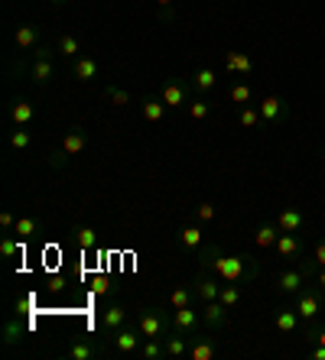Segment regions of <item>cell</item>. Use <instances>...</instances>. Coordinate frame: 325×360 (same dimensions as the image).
<instances>
[{
    "label": "cell",
    "instance_id": "cell-29",
    "mask_svg": "<svg viewBox=\"0 0 325 360\" xmlns=\"http://www.w3.org/2000/svg\"><path fill=\"white\" fill-rule=\"evenodd\" d=\"M221 305H228V309H238L241 302H244V286L241 283H228V286H221Z\"/></svg>",
    "mask_w": 325,
    "mask_h": 360
},
{
    "label": "cell",
    "instance_id": "cell-1",
    "mask_svg": "<svg viewBox=\"0 0 325 360\" xmlns=\"http://www.w3.org/2000/svg\"><path fill=\"white\" fill-rule=\"evenodd\" d=\"M199 263H202V270L215 273L221 283H241V286H248V283H254L261 276V263L254 260V257H225L215 244H205L199 250Z\"/></svg>",
    "mask_w": 325,
    "mask_h": 360
},
{
    "label": "cell",
    "instance_id": "cell-50",
    "mask_svg": "<svg viewBox=\"0 0 325 360\" xmlns=\"http://www.w3.org/2000/svg\"><path fill=\"white\" fill-rule=\"evenodd\" d=\"M49 3H56V7H59V3H65V0H49Z\"/></svg>",
    "mask_w": 325,
    "mask_h": 360
},
{
    "label": "cell",
    "instance_id": "cell-10",
    "mask_svg": "<svg viewBox=\"0 0 325 360\" xmlns=\"http://www.w3.org/2000/svg\"><path fill=\"white\" fill-rule=\"evenodd\" d=\"M221 65H225L228 75H238V78H248V75H254V59H250L248 52H225L221 55Z\"/></svg>",
    "mask_w": 325,
    "mask_h": 360
},
{
    "label": "cell",
    "instance_id": "cell-36",
    "mask_svg": "<svg viewBox=\"0 0 325 360\" xmlns=\"http://www.w3.org/2000/svg\"><path fill=\"white\" fill-rule=\"evenodd\" d=\"M208 114H212V104H208L205 98H192V101H189V117H192V120H205Z\"/></svg>",
    "mask_w": 325,
    "mask_h": 360
},
{
    "label": "cell",
    "instance_id": "cell-27",
    "mask_svg": "<svg viewBox=\"0 0 325 360\" xmlns=\"http://www.w3.org/2000/svg\"><path fill=\"white\" fill-rule=\"evenodd\" d=\"M143 360H162L166 357V344H162V337H143V344L137 350Z\"/></svg>",
    "mask_w": 325,
    "mask_h": 360
},
{
    "label": "cell",
    "instance_id": "cell-21",
    "mask_svg": "<svg viewBox=\"0 0 325 360\" xmlns=\"http://www.w3.org/2000/svg\"><path fill=\"white\" fill-rule=\"evenodd\" d=\"M228 101H231V104H238V107L254 104V85H250L248 78H238L234 85L228 88Z\"/></svg>",
    "mask_w": 325,
    "mask_h": 360
},
{
    "label": "cell",
    "instance_id": "cell-34",
    "mask_svg": "<svg viewBox=\"0 0 325 360\" xmlns=\"http://www.w3.org/2000/svg\"><path fill=\"white\" fill-rule=\"evenodd\" d=\"M39 231V221L36 218H16V224H13V234L20 237V240H29V237H36Z\"/></svg>",
    "mask_w": 325,
    "mask_h": 360
},
{
    "label": "cell",
    "instance_id": "cell-5",
    "mask_svg": "<svg viewBox=\"0 0 325 360\" xmlns=\"http://www.w3.org/2000/svg\"><path fill=\"white\" fill-rule=\"evenodd\" d=\"M257 111H261L263 127H276V124H283V120L289 117V101L270 94V98H263L261 104H257Z\"/></svg>",
    "mask_w": 325,
    "mask_h": 360
},
{
    "label": "cell",
    "instance_id": "cell-32",
    "mask_svg": "<svg viewBox=\"0 0 325 360\" xmlns=\"http://www.w3.org/2000/svg\"><path fill=\"white\" fill-rule=\"evenodd\" d=\"M56 52L65 55V59H78V55H82V42H78L75 36H69V33H65V36L56 39Z\"/></svg>",
    "mask_w": 325,
    "mask_h": 360
},
{
    "label": "cell",
    "instance_id": "cell-13",
    "mask_svg": "<svg viewBox=\"0 0 325 360\" xmlns=\"http://www.w3.org/2000/svg\"><path fill=\"white\" fill-rule=\"evenodd\" d=\"M274 221L283 234H300L302 227H306V211H302V208H283Z\"/></svg>",
    "mask_w": 325,
    "mask_h": 360
},
{
    "label": "cell",
    "instance_id": "cell-44",
    "mask_svg": "<svg viewBox=\"0 0 325 360\" xmlns=\"http://www.w3.org/2000/svg\"><path fill=\"white\" fill-rule=\"evenodd\" d=\"M46 286H49V292H62V289H65V276H52Z\"/></svg>",
    "mask_w": 325,
    "mask_h": 360
},
{
    "label": "cell",
    "instance_id": "cell-49",
    "mask_svg": "<svg viewBox=\"0 0 325 360\" xmlns=\"http://www.w3.org/2000/svg\"><path fill=\"white\" fill-rule=\"evenodd\" d=\"M156 3H160V7H169V3H176V0H156Z\"/></svg>",
    "mask_w": 325,
    "mask_h": 360
},
{
    "label": "cell",
    "instance_id": "cell-25",
    "mask_svg": "<svg viewBox=\"0 0 325 360\" xmlns=\"http://www.w3.org/2000/svg\"><path fill=\"white\" fill-rule=\"evenodd\" d=\"M166 111H169V104H166L162 98H147L143 101V107H140L143 120H150V124H160L162 117H166Z\"/></svg>",
    "mask_w": 325,
    "mask_h": 360
},
{
    "label": "cell",
    "instance_id": "cell-51",
    "mask_svg": "<svg viewBox=\"0 0 325 360\" xmlns=\"http://www.w3.org/2000/svg\"><path fill=\"white\" fill-rule=\"evenodd\" d=\"M322 169H325V156H322Z\"/></svg>",
    "mask_w": 325,
    "mask_h": 360
},
{
    "label": "cell",
    "instance_id": "cell-48",
    "mask_svg": "<svg viewBox=\"0 0 325 360\" xmlns=\"http://www.w3.org/2000/svg\"><path fill=\"white\" fill-rule=\"evenodd\" d=\"M315 286H319V289H322V292H325V266H322V270H319V273H315Z\"/></svg>",
    "mask_w": 325,
    "mask_h": 360
},
{
    "label": "cell",
    "instance_id": "cell-3",
    "mask_svg": "<svg viewBox=\"0 0 325 360\" xmlns=\"http://www.w3.org/2000/svg\"><path fill=\"white\" fill-rule=\"evenodd\" d=\"M293 309L300 311V318H302L306 324L315 322V318H319V311H325L322 289H319V286H309V283H306V286H302L300 292L293 296Z\"/></svg>",
    "mask_w": 325,
    "mask_h": 360
},
{
    "label": "cell",
    "instance_id": "cell-42",
    "mask_svg": "<svg viewBox=\"0 0 325 360\" xmlns=\"http://www.w3.org/2000/svg\"><path fill=\"white\" fill-rule=\"evenodd\" d=\"M33 309H36V296H33V292H29V296H20V298H16V311H20V315H29Z\"/></svg>",
    "mask_w": 325,
    "mask_h": 360
},
{
    "label": "cell",
    "instance_id": "cell-35",
    "mask_svg": "<svg viewBox=\"0 0 325 360\" xmlns=\"http://www.w3.org/2000/svg\"><path fill=\"white\" fill-rule=\"evenodd\" d=\"M75 244L82 250H95V247H98V231H91V227H78V231H75Z\"/></svg>",
    "mask_w": 325,
    "mask_h": 360
},
{
    "label": "cell",
    "instance_id": "cell-4",
    "mask_svg": "<svg viewBox=\"0 0 325 360\" xmlns=\"http://www.w3.org/2000/svg\"><path fill=\"white\" fill-rule=\"evenodd\" d=\"M202 328H205V322H202V309H195V305L173 309V331H179V335H186V337H195Z\"/></svg>",
    "mask_w": 325,
    "mask_h": 360
},
{
    "label": "cell",
    "instance_id": "cell-41",
    "mask_svg": "<svg viewBox=\"0 0 325 360\" xmlns=\"http://www.w3.org/2000/svg\"><path fill=\"white\" fill-rule=\"evenodd\" d=\"M215 218V205H208V201H202L199 208H195V221L199 224H208Z\"/></svg>",
    "mask_w": 325,
    "mask_h": 360
},
{
    "label": "cell",
    "instance_id": "cell-33",
    "mask_svg": "<svg viewBox=\"0 0 325 360\" xmlns=\"http://www.w3.org/2000/svg\"><path fill=\"white\" fill-rule=\"evenodd\" d=\"M195 289L192 286H176L173 289V296H169V305L173 309H186V305H195Z\"/></svg>",
    "mask_w": 325,
    "mask_h": 360
},
{
    "label": "cell",
    "instance_id": "cell-28",
    "mask_svg": "<svg viewBox=\"0 0 325 360\" xmlns=\"http://www.w3.org/2000/svg\"><path fill=\"white\" fill-rule=\"evenodd\" d=\"M23 335H26V324L20 322V311H16L10 322H7V328H3V344H7V348H13L16 341H23Z\"/></svg>",
    "mask_w": 325,
    "mask_h": 360
},
{
    "label": "cell",
    "instance_id": "cell-20",
    "mask_svg": "<svg viewBox=\"0 0 325 360\" xmlns=\"http://www.w3.org/2000/svg\"><path fill=\"white\" fill-rule=\"evenodd\" d=\"M124 324H127V309L124 305H111V309H104V315H101V328H104V335L121 331Z\"/></svg>",
    "mask_w": 325,
    "mask_h": 360
},
{
    "label": "cell",
    "instance_id": "cell-46",
    "mask_svg": "<svg viewBox=\"0 0 325 360\" xmlns=\"http://www.w3.org/2000/svg\"><path fill=\"white\" fill-rule=\"evenodd\" d=\"M95 292H98V296H104V292H108V279H104V276L95 283Z\"/></svg>",
    "mask_w": 325,
    "mask_h": 360
},
{
    "label": "cell",
    "instance_id": "cell-22",
    "mask_svg": "<svg viewBox=\"0 0 325 360\" xmlns=\"http://www.w3.org/2000/svg\"><path fill=\"white\" fill-rule=\"evenodd\" d=\"M13 42H16V49L26 52V49H39V26L33 23H23L16 33H13Z\"/></svg>",
    "mask_w": 325,
    "mask_h": 360
},
{
    "label": "cell",
    "instance_id": "cell-37",
    "mask_svg": "<svg viewBox=\"0 0 325 360\" xmlns=\"http://www.w3.org/2000/svg\"><path fill=\"white\" fill-rule=\"evenodd\" d=\"M10 146L20 149V153L33 146V137H29V130H26V127H16V130L10 133Z\"/></svg>",
    "mask_w": 325,
    "mask_h": 360
},
{
    "label": "cell",
    "instance_id": "cell-15",
    "mask_svg": "<svg viewBox=\"0 0 325 360\" xmlns=\"http://www.w3.org/2000/svg\"><path fill=\"white\" fill-rule=\"evenodd\" d=\"M215 85H218V72H215L212 65L199 68V72L189 78V88H192L195 94H208V91H215Z\"/></svg>",
    "mask_w": 325,
    "mask_h": 360
},
{
    "label": "cell",
    "instance_id": "cell-43",
    "mask_svg": "<svg viewBox=\"0 0 325 360\" xmlns=\"http://www.w3.org/2000/svg\"><path fill=\"white\" fill-rule=\"evenodd\" d=\"M309 260H313L315 266H319V270L325 266V237H322V240H319V244L313 247V253H309Z\"/></svg>",
    "mask_w": 325,
    "mask_h": 360
},
{
    "label": "cell",
    "instance_id": "cell-14",
    "mask_svg": "<svg viewBox=\"0 0 325 360\" xmlns=\"http://www.w3.org/2000/svg\"><path fill=\"white\" fill-rule=\"evenodd\" d=\"M280 227H276V221H263L257 231H254V247L257 250H274L276 240H280Z\"/></svg>",
    "mask_w": 325,
    "mask_h": 360
},
{
    "label": "cell",
    "instance_id": "cell-6",
    "mask_svg": "<svg viewBox=\"0 0 325 360\" xmlns=\"http://www.w3.org/2000/svg\"><path fill=\"white\" fill-rule=\"evenodd\" d=\"M85 146H88V133L82 130V127H75L72 133H65V140H62V146H59V153H52V162L59 166L62 159L82 156V153H85Z\"/></svg>",
    "mask_w": 325,
    "mask_h": 360
},
{
    "label": "cell",
    "instance_id": "cell-8",
    "mask_svg": "<svg viewBox=\"0 0 325 360\" xmlns=\"http://www.w3.org/2000/svg\"><path fill=\"white\" fill-rule=\"evenodd\" d=\"M276 257L287 263H296L300 257H306V240H302V234H280V240H276Z\"/></svg>",
    "mask_w": 325,
    "mask_h": 360
},
{
    "label": "cell",
    "instance_id": "cell-47",
    "mask_svg": "<svg viewBox=\"0 0 325 360\" xmlns=\"http://www.w3.org/2000/svg\"><path fill=\"white\" fill-rule=\"evenodd\" d=\"M313 357L315 360H325V344H313Z\"/></svg>",
    "mask_w": 325,
    "mask_h": 360
},
{
    "label": "cell",
    "instance_id": "cell-26",
    "mask_svg": "<svg viewBox=\"0 0 325 360\" xmlns=\"http://www.w3.org/2000/svg\"><path fill=\"white\" fill-rule=\"evenodd\" d=\"M56 68H52V59H36L33 55V65H29V78L36 81V85H49Z\"/></svg>",
    "mask_w": 325,
    "mask_h": 360
},
{
    "label": "cell",
    "instance_id": "cell-19",
    "mask_svg": "<svg viewBox=\"0 0 325 360\" xmlns=\"http://www.w3.org/2000/svg\"><path fill=\"white\" fill-rule=\"evenodd\" d=\"M300 322L302 318L296 309H276V315H274V324L280 335H296V331H300Z\"/></svg>",
    "mask_w": 325,
    "mask_h": 360
},
{
    "label": "cell",
    "instance_id": "cell-16",
    "mask_svg": "<svg viewBox=\"0 0 325 360\" xmlns=\"http://www.w3.org/2000/svg\"><path fill=\"white\" fill-rule=\"evenodd\" d=\"M189 81L186 85H179V81H169V85H162L160 88V98L169 104V107H182V104H189Z\"/></svg>",
    "mask_w": 325,
    "mask_h": 360
},
{
    "label": "cell",
    "instance_id": "cell-7",
    "mask_svg": "<svg viewBox=\"0 0 325 360\" xmlns=\"http://www.w3.org/2000/svg\"><path fill=\"white\" fill-rule=\"evenodd\" d=\"M108 344H111L117 354H137L140 344H143V335H140V328H121V331H114L108 335Z\"/></svg>",
    "mask_w": 325,
    "mask_h": 360
},
{
    "label": "cell",
    "instance_id": "cell-17",
    "mask_svg": "<svg viewBox=\"0 0 325 360\" xmlns=\"http://www.w3.org/2000/svg\"><path fill=\"white\" fill-rule=\"evenodd\" d=\"M104 348H101V341L95 337H85V341H72V348H69V357L72 360H91V357H101Z\"/></svg>",
    "mask_w": 325,
    "mask_h": 360
},
{
    "label": "cell",
    "instance_id": "cell-9",
    "mask_svg": "<svg viewBox=\"0 0 325 360\" xmlns=\"http://www.w3.org/2000/svg\"><path fill=\"white\" fill-rule=\"evenodd\" d=\"M228 305H221V298H212V302H202V322L212 331H225L228 328Z\"/></svg>",
    "mask_w": 325,
    "mask_h": 360
},
{
    "label": "cell",
    "instance_id": "cell-39",
    "mask_svg": "<svg viewBox=\"0 0 325 360\" xmlns=\"http://www.w3.org/2000/svg\"><path fill=\"white\" fill-rule=\"evenodd\" d=\"M23 250V240L20 237H3L0 240V257H16Z\"/></svg>",
    "mask_w": 325,
    "mask_h": 360
},
{
    "label": "cell",
    "instance_id": "cell-11",
    "mask_svg": "<svg viewBox=\"0 0 325 360\" xmlns=\"http://www.w3.org/2000/svg\"><path fill=\"white\" fill-rule=\"evenodd\" d=\"M221 279L215 273H208V270H202V276L192 283V289H195V296H199V302H212V298H218L221 296Z\"/></svg>",
    "mask_w": 325,
    "mask_h": 360
},
{
    "label": "cell",
    "instance_id": "cell-31",
    "mask_svg": "<svg viewBox=\"0 0 325 360\" xmlns=\"http://www.w3.org/2000/svg\"><path fill=\"white\" fill-rule=\"evenodd\" d=\"M162 344H166V357H179V354H189L186 335H179V331H169V335L162 337Z\"/></svg>",
    "mask_w": 325,
    "mask_h": 360
},
{
    "label": "cell",
    "instance_id": "cell-38",
    "mask_svg": "<svg viewBox=\"0 0 325 360\" xmlns=\"http://www.w3.org/2000/svg\"><path fill=\"white\" fill-rule=\"evenodd\" d=\"M238 120H241V127H263V120H261V111L257 107H241V114H238Z\"/></svg>",
    "mask_w": 325,
    "mask_h": 360
},
{
    "label": "cell",
    "instance_id": "cell-30",
    "mask_svg": "<svg viewBox=\"0 0 325 360\" xmlns=\"http://www.w3.org/2000/svg\"><path fill=\"white\" fill-rule=\"evenodd\" d=\"M10 120L16 127H29L33 124V104H29V101H16L10 107Z\"/></svg>",
    "mask_w": 325,
    "mask_h": 360
},
{
    "label": "cell",
    "instance_id": "cell-45",
    "mask_svg": "<svg viewBox=\"0 0 325 360\" xmlns=\"http://www.w3.org/2000/svg\"><path fill=\"white\" fill-rule=\"evenodd\" d=\"M13 224H16V218H13L10 211L0 214V227H3V231H13Z\"/></svg>",
    "mask_w": 325,
    "mask_h": 360
},
{
    "label": "cell",
    "instance_id": "cell-2",
    "mask_svg": "<svg viewBox=\"0 0 325 360\" xmlns=\"http://www.w3.org/2000/svg\"><path fill=\"white\" fill-rule=\"evenodd\" d=\"M137 328L143 337H166L173 331V311H162V309L137 311Z\"/></svg>",
    "mask_w": 325,
    "mask_h": 360
},
{
    "label": "cell",
    "instance_id": "cell-24",
    "mask_svg": "<svg viewBox=\"0 0 325 360\" xmlns=\"http://www.w3.org/2000/svg\"><path fill=\"white\" fill-rule=\"evenodd\" d=\"M215 354H218L215 337H195V341L189 344V357H192V360H212Z\"/></svg>",
    "mask_w": 325,
    "mask_h": 360
},
{
    "label": "cell",
    "instance_id": "cell-23",
    "mask_svg": "<svg viewBox=\"0 0 325 360\" xmlns=\"http://www.w3.org/2000/svg\"><path fill=\"white\" fill-rule=\"evenodd\" d=\"M179 244H182V250H189V253H199V250L205 247V234H202L199 224H189V227H182Z\"/></svg>",
    "mask_w": 325,
    "mask_h": 360
},
{
    "label": "cell",
    "instance_id": "cell-40",
    "mask_svg": "<svg viewBox=\"0 0 325 360\" xmlns=\"http://www.w3.org/2000/svg\"><path fill=\"white\" fill-rule=\"evenodd\" d=\"M108 98H111L114 107H127V104H130V94L121 91V88H108Z\"/></svg>",
    "mask_w": 325,
    "mask_h": 360
},
{
    "label": "cell",
    "instance_id": "cell-12",
    "mask_svg": "<svg viewBox=\"0 0 325 360\" xmlns=\"http://www.w3.org/2000/svg\"><path fill=\"white\" fill-rule=\"evenodd\" d=\"M306 283H309V276L302 273L300 266H293V270H283V273L276 276V292H283V296H296Z\"/></svg>",
    "mask_w": 325,
    "mask_h": 360
},
{
    "label": "cell",
    "instance_id": "cell-18",
    "mask_svg": "<svg viewBox=\"0 0 325 360\" xmlns=\"http://www.w3.org/2000/svg\"><path fill=\"white\" fill-rule=\"evenodd\" d=\"M72 75H75L82 85L95 81V78H98V59H91V55H78V59H72Z\"/></svg>",
    "mask_w": 325,
    "mask_h": 360
}]
</instances>
